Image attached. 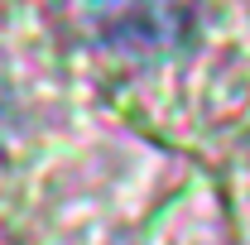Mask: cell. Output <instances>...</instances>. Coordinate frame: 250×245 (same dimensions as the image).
<instances>
[{
	"label": "cell",
	"instance_id": "obj_1",
	"mask_svg": "<svg viewBox=\"0 0 250 245\" xmlns=\"http://www.w3.org/2000/svg\"><path fill=\"white\" fill-rule=\"evenodd\" d=\"M92 29L135 58L173 53L197 20V0H82Z\"/></svg>",
	"mask_w": 250,
	"mask_h": 245
},
{
	"label": "cell",
	"instance_id": "obj_2",
	"mask_svg": "<svg viewBox=\"0 0 250 245\" xmlns=\"http://www.w3.org/2000/svg\"><path fill=\"white\" fill-rule=\"evenodd\" d=\"M0 116H5V96H0Z\"/></svg>",
	"mask_w": 250,
	"mask_h": 245
}]
</instances>
